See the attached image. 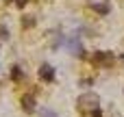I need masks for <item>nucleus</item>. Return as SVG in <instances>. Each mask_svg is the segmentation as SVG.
<instances>
[{
    "label": "nucleus",
    "instance_id": "nucleus-5",
    "mask_svg": "<svg viewBox=\"0 0 124 117\" xmlns=\"http://www.w3.org/2000/svg\"><path fill=\"white\" fill-rule=\"evenodd\" d=\"M92 9H94V11H98V13H102V15H105V13H109V4H105V2H94V4H92Z\"/></svg>",
    "mask_w": 124,
    "mask_h": 117
},
{
    "label": "nucleus",
    "instance_id": "nucleus-7",
    "mask_svg": "<svg viewBox=\"0 0 124 117\" xmlns=\"http://www.w3.org/2000/svg\"><path fill=\"white\" fill-rule=\"evenodd\" d=\"M35 26V17L33 15H24L22 17V28H33Z\"/></svg>",
    "mask_w": 124,
    "mask_h": 117
},
{
    "label": "nucleus",
    "instance_id": "nucleus-2",
    "mask_svg": "<svg viewBox=\"0 0 124 117\" xmlns=\"http://www.w3.org/2000/svg\"><path fill=\"white\" fill-rule=\"evenodd\" d=\"M113 61V54L111 52H94V56H92V63H96V65H109Z\"/></svg>",
    "mask_w": 124,
    "mask_h": 117
},
{
    "label": "nucleus",
    "instance_id": "nucleus-8",
    "mask_svg": "<svg viewBox=\"0 0 124 117\" xmlns=\"http://www.w3.org/2000/svg\"><path fill=\"white\" fill-rule=\"evenodd\" d=\"M11 78H13V80H20V78H22V69H20L17 65L11 67Z\"/></svg>",
    "mask_w": 124,
    "mask_h": 117
},
{
    "label": "nucleus",
    "instance_id": "nucleus-12",
    "mask_svg": "<svg viewBox=\"0 0 124 117\" xmlns=\"http://www.w3.org/2000/svg\"><path fill=\"white\" fill-rule=\"evenodd\" d=\"M26 4V0H17V7H24Z\"/></svg>",
    "mask_w": 124,
    "mask_h": 117
},
{
    "label": "nucleus",
    "instance_id": "nucleus-13",
    "mask_svg": "<svg viewBox=\"0 0 124 117\" xmlns=\"http://www.w3.org/2000/svg\"><path fill=\"white\" fill-rule=\"evenodd\" d=\"M4 2H13V0H4Z\"/></svg>",
    "mask_w": 124,
    "mask_h": 117
},
{
    "label": "nucleus",
    "instance_id": "nucleus-6",
    "mask_svg": "<svg viewBox=\"0 0 124 117\" xmlns=\"http://www.w3.org/2000/svg\"><path fill=\"white\" fill-rule=\"evenodd\" d=\"M70 50H72V54L85 56V52H83V48H81V43H78V41H70Z\"/></svg>",
    "mask_w": 124,
    "mask_h": 117
},
{
    "label": "nucleus",
    "instance_id": "nucleus-9",
    "mask_svg": "<svg viewBox=\"0 0 124 117\" xmlns=\"http://www.w3.org/2000/svg\"><path fill=\"white\" fill-rule=\"evenodd\" d=\"M0 39H9V30H7V26H2V24H0Z\"/></svg>",
    "mask_w": 124,
    "mask_h": 117
},
{
    "label": "nucleus",
    "instance_id": "nucleus-11",
    "mask_svg": "<svg viewBox=\"0 0 124 117\" xmlns=\"http://www.w3.org/2000/svg\"><path fill=\"white\" fill-rule=\"evenodd\" d=\"M92 117H100V111H98V109H94V111H92Z\"/></svg>",
    "mask_w": 124,
    "mask_h": 117
},
{
    "label": "nucleus",
    "instance_id": "nucleus-1",
    "mask_svg": "<svg viewBox=\"0 0 124 117\" xmlns=\"http://www.w3.org/2000/svg\"><path fill=\"white\" fill-rule=\"evenodd\" d=\"M78 111H87V109H98V96L96 93H83V96H78Z\"/></svg>",
    "mask_w": 124,
    "mask_h": 117
},
{
    "label": "nucleus",
    "instance_id": "nucleus-4",
    "mask_svg": "<svg viewBox=\"0 0 124 117\" xmlns=\"http://www.w3.org/2000/svg\"><path fill=\"white\" fill-rule=\"evenodd\" d=\"M22 111L24 113H35V98L33 96H24L22 98Z\"/></svg>",
    "mask_w": 124,
    "mask_h": 117
},
{
    "label": "nucleus",
    "instance_id": "nucleus-3",
    "mask_svg": "<svg viewBox=\"0 0 124 117\" xmlns=\"http://www.w3.org/2000/svg\"><path fill=\"white\" fill-rule=\"evenodd\" d=\"M39 78L46 80V83H52V80H54V69H52V65L44 63V65L39 67Z\"/></svg>",
    "mask_w": 124,
    "mask_h": 117
},
{
    "label": "nucleus",
    "instance_id": "nucleus-10",
    "mask_svg": "<svg viewBox=\"0 0 124 117\" xmlns=\"http://www.w3.org/2000/svg\"><path fill=\"white\" fill-rule=\"evenodd\" d=\"M41 117H57L52 111H48V109H41Z\"/></svg>",
    "mask_w": 124,
    "mask_h": 117
}]
</instances>
